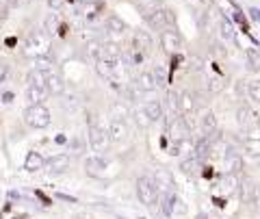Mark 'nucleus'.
<instances>
[{
  "label": "nucleus",
  "instance_id": "nucleus-1",
  "mask_svg": "<svg viewBox=\"0 0 260 219\" xmlns=\"http://www.w3.org/2000/svg\"><path fill=\"white\" fill-rule=\"evenodd\" d=\"M24 119H26V124L30 128L44 131V128L50 126L52 115H50V111H48V107H44V104H30V107L24 111Z\"/></svg>",
  "mask_w": 260,
  "mask_h": 219
},
{
  "label": "nucleus",
  "instance_id": "nucleus-2",
  "mask_svg": "<svg viewBox=\"0 0 260 219\" xmlns=\"http://www.w3.org/2000/svg\"><path fill=\"white\" fill-rule=\"evenodd\" d=\"M89 145L93 148V152H104L111 145L109 133L98 124V119H93V115H89Z\"/></svg>",
  "mask_w": 260,
  "mask_h": 219
},
{
  "label": "nucleus",
  "instance_id": "nucleus-3",
  "mask_svg": "<svg viewBox=\"0 0 260 219\" xmlns=\"http://www.w3.org/2000/svg\"><path fill=\"white\" fill-rule=\"evenodd\" d=\"M145 20H148V24L152 28L156 30H162V28H169L176 24V15L172 9H167V7H158L156 11H152L150 15H145Z\"/></svg>",
  "mask_w": 260,
  "mask_h": 219
},
{
  "label": "nucleus",
  "instance_id": "nucleus-4",
  "mask_svg": "<svg viewBox=\"0 0 260 219\" xmlns=\"http://www.w3.org/2000/svg\"><path fill=\"white\" fill-rule=\"evenodd\" d=\"M26 44H28V52L35 56H44L50 50V37H48L46 30H30Z\"/></svg>",
  "mask_w": 260,
  "mask_h": 219
},
{
  "label": "nucleus",
  "instance_id": "nucleus-5",
  "mask_svg": "<svg viewBox=\"0 0 260 219\" xmlns=\"http://www.w3.org/2000/svg\"><path fill=\"white\" fill-rule=\"evenodd\" d=\"M137 196H139L141 204L152 206L154 202H156V198H158V186L154 184V180H150V178L143 176V178L137 180Z\"/></svg>",
  "mask_w": 260,
  "mask_h": 219
},
{
  "label": "nucleus",
  "instance_id": "nucleus-6",
  "mask_svg": "<svg viewBox=\"0 0 260 219\" xmlns=\"http://www.w3.org/2000/svg\"><path fill=\"white\" fill-rule=\"evenodd\" d=\"M160 46H162V50L169 52V54H174L178 52L182 48V37L178 30H174V26H169V28H162L160 30Z\"/></svg>",
  "mask_w": 260,
  "mask_h": 219
},
{
  "label": "nucleus",
  "instance_id": "nucleus-7",
  "mask_svg": "<svg viewBox=\"0 0 260 219\" xmlns=\"http://www.w3.org/2000/svg\"><path fill=\"white\" fill-rule=\"evenodd\" d=\"M191 133V128L189 124H186V119L184 117H174L172 121H169V126H167V135H169V139L172 141H184L186 137H189Z\"/></svg>",
  "mask_w": 260,
  "mask_h": 219
},
{
  "label": "nucleus",
  "instance_id": "nucleus-8",
  "mask_svg": "<svg viewBox=\"0 0 260 219\" xmlns=\"http://www.w3.org/2000/svg\"><path fill=\"white\" fill-rule=\"evenodd\" d=\"M109 139L111 143H121V141H126V137H128V124H126V119H115V117H111V124H109Z\"/></svg>",
  "mask_w": 260,
  "mask_h": 219
},
{
  "label": "nucleus",
  "instance_id": "nucleus-9",
  "mask_svg": "<svg viewBox=\"0 0 260 219\" xmlns=\"http://www.w3.org/2000/svg\"><path fill=\"white\" fill-rule=\"evenodd\" d=\"M152 35L150 33H145V30H135V35H133V48L135 50H139L143 54H148L152 50Z\"/></svg>",
  "mask_w": 260,
  "mask_h": 219
},
{
  "label": "nucleus",
  "instance_id": "nucleus-10",
  "mask_svg": "<svg viewBox=\"0 0 260 219\" xmlns=\"http://www.w3.org/2000/svg\"><path fill=\"white\" fill-rule=\"evenodd\" d=\"M223 169H225V174H239L241 169H243L241 154L234 152V150H228L225 157H223Z\"/></svg>",
  "mask_w": 260,
  "mask_h": 219
},
{
  "label": "nucleus",
  "instance_id": "nucleus-11",
  "mask_svg": "<svg viewBox=\"0 0 260 219\" xmlns=\"http://www.w3.org/2000/svg\"><path fill=\"white\" fill-rule=\"evenodd\" d=\"M135 85H137V89L139 91H154L156 89V80H154V74L150 70H143V72H139L137 74V78H135Z\"/></svg>",
  "mask_w": 260,
  "mask_h": 219
},
{
  "label": "nucleus",
  "instance_id": "nucleus-12",
  "mask_svg": "<svg viewBox=\"0 0 260 219\" xmlns=\"http://www.w3.org/2000/svg\"><path fill=\"white\" fill-rule=\"evenodd\" d=\"M154 184L158 186V189H172L174 186V176H172V172L169 169H165V167H158V169H154Z\"/></svg>",
  "mask_w": 260,
  "mask_h": 219
},
{
  "label": "nucleus",
  "instance_id": "nucleus-13",
  "mask_svg": "<svg viewBox=\"0 0 260 219\" xmlns=\"http://www.w3.org/2000/svg\"><path fill=\"white\" fill-rule=\"evenodd\" d=\"M85 169L89 176H104V172H107V161H104L102 157H89L85 161Z\"/></svg>",
  "mask_w": 260,
  "mask_h": 219
},
{
  "label": "nucleus",
  "instance_id": "nucleus-14",
  "mask_svg": "<svg viewBox=\"0 0 260 219\" xmlns=\"http://www.w3.org/2000/svg\"><path fill=\"white\" fill-rule=\"evenodd\" d=\"M46 167H48V172L50 174H61V172H65V169L70 167V157L68 154H56V157L46 161Z\"/></svg>",
  "mask_w": 260,
  "mask_h": 219
},
{
  "label": "nucleus",
  "instance_id": "nucleus-15",
  "mask_svg": "<svg viewBox=\"0 0 260 219\" xmlns=\"http://www.w3.org/2000/svg\"><path fill=\"white\" fill-rule=\"evenodd\" d=\"M165 113L172 117L180 115V93L174 91V89H169L165 93Z\"/></svg>",
  "mask_w": 260,
  "mask_h": 219
},
{
  "label": "nucleus",
  "instance_id": "nucleus-16",
  "mask_svg": "<svg viewBox=\"0 0 260 219\" xmlns=\"http://www.w3.org/2000/svg\"><path fill=\"white\" fill-rule=\"evenodd\" d=\"M48 89L46 87H35V85H28L26 87V100L28 104H44L48 100Z\"/></svg>",
  "mask_w": 260,
  "mask_h": 219
},
{
  "label": "nucleus",
  "instance_id": "nucleus-17",
  "mask_svg": "<svg viewBox=\"0 0 260 219\" xmlns=\"http://www.w3.org/2000/svg\"><path fill=\"white\" fill-rule=\"evenodd\" d=\"M200 131H202V137H210L217 133V115L213 111H206L204 117L200 121Z\"/></svg>",
  "mask_w": 260,
  "mask_h": 219
},
{
  "label": "nucleus",
  "instance_id": "nucleus-18",
  "mask_svg": "<svg viewBox=\"0 0 260 219\" xmlns=\"http://www.w3.org/2000/svg\"><path fill=\"white\" fill-rule=\"evenodd\" d=\"M46 89H48V93H50V96H61L63 89H65L63 78L59 74H54V72H48V76H46Z\"/></svg>",
  "mask_w": 260,
  "mask_h": 219
},
{
  "label": "nucleus",
  "instance_id": "nucleus-19",
  "mask_svg": "<svg viewBox=\"0 0 260 219\" xmlns=\"http://www.w3.org/2000/svg\"><path fill=\"white\" fill-rule=\"evenodd\" d=\"M237 121H239V126H241V128L249 131V128L256 124V113L251 111L249 107H241V109L237 111Z\"/></svg>",
  "mask_w": 260,
  "mask_h": 219
},
{
  "label": "nucleus",
  "instance_id": "nucleus-20",
  "mask_svg": "<svg viewBox=\"0 0 260 219\" xmlns=\"http://www.w3.org/2000/svg\"><path fill=\"white\" fill-rule=\"evenodd\" d=\"M198 109V100L191 91H182L180 93V115H191Z\"/></svg>",
  "mask_w": 260,
  "mask_h": 219
},
{
  "label": "nucleus",
  "instance_id": "nucleus-21",
  "mask_svg": "<svg viewBox=\"0 0 260 219\" xmlns=\"http://www.w3.org/2000/svg\"><path fill=\"white\" fill-rule=\"evenodd\" d=\"M256 189H258V186L247 178V180L239 182V189H237V191L241 193V200L245 202V204H249V202H254V200H256Z\"/></svg>",
  "mask_w": 260,
  "mask_h": 219
},
{
  "label": "nucleus",
  "instance_id": "nucleus-22",
  "mask_svg": "<svg viewBox=\"0 0 260 219\" xmlns=\"http://www.w3.org/2000/svg\"><path fill=\"white\" fill-rule=\"evenodd\" d=\"M44 157L39 152H28L26 154V161H24V169L26 172H39V169H44Z\"/></svg>",
  "mask_w": 260,
  "mask_h": 219
},
{
  "label": "nucleus",
  "instance_id": "nucleus-23",
  "mask_svg": "<svg viewBox=\"0 0 260 219\" xmlns=\"http://www.w3.org/2000/svg\"><path fill=\"white\" fill-rule=\"evenodd\" d=\"M143 111H145V115H148L150 124H152V121H160V117H162V104H160L158 100L148 102V104L143 107Z\"/></svg>",
  "mask_w": 260,
  "mask_h": 219
},
{
  "label": "nucleus",
  "instance_id": "nucleus-24",
  "mask_svg": "<svg viewBox=\"0 0 260 219\" xmlns=\"http://www.w3.org/2000/svg\"><path fill=\"white\" fill-rule=\"evenodd\" d=\"M107 30L113 35H121L126 30V22L121 18H117V15H111V18L107 20Z\"/></svg>",
  "mask_w": 260,
  "mask_h": 219
},
{
  "label": "nucleus",
  "instance_id": "nucleus-25",
  "mask_svg": "<svg viewBox=\"0 0 260 219\" xmlns=\"http://www.w3.org/2000/svg\"><path fill=\"white\" fill-rule=\"evenodd\" d=\"M158 7H162V0H137V9L143 15H150L152 11H156Z\"/></svg>",
  "mask_w": 260,
  "mask_h": 219
},
{
  "label": "nucleus",
  "instance_id": "nucleus-26",
  "mask_svg": "<svg viewBox=\"0 0 260 219\" xmlns=\"http://www.w3.org/2000/svg\"><path fill=\"white\" fill-rule=\"evenodd\" d=\"M46 76H48V72L44 70H30V74H28V85H35V87H46Z\"/></svg>",
  "mask_w": 260,
  "mask_h": 219
},
{
  "label": "nucleus",
  "instance_id": "nucleus-27",
  "mask_svg": "<svg viewBox=\"0 0 260 219\" xmlns=\"http://www.w3.org/2000/svg\"><path fill=\"white\" fill-rule=\"evenodd\" d=\"M180 169L184 174H189V176H198L200 174V161L195 159V157H191V159H186V161H182V165H180Z\"/></svg>",
  "mask_w": 260,
  "mask_h": 219
},
{
  "label": "nucleus",
  "instance_id": "nucleus-28",
  "mask_svg": "<svg viewBox=\"0 0 260 219\" xmlns=\"http://www.w3.org/2000/svg\"><path fill=\"white\" fill-rule=\"evenodd\" d=\"M221 186H223L225 193H234V191H237L239 189V178H237V174H225L223 180H221Z\"/></svg>",
  "mask_w": 260,
  "mask_h": 219
},
{
  "label": "nucleus",
  "instance_id": "nucleus-29",
  "mask_svg": "<svg viewBox=\"0 0 260 219\" xmlns=\"http://www.w3.org/2000/svg\"><path fill=\"white\" fill-rule=\"evenodd\" d=\"M247 98L260 104V80H249L247 83Z\"/></svg>",
  "mask_w": 260,
  "mask_h": 219
},
{
  "label": "nucleus",
  "instance_id": "nucleus-30",
  "mask_svg": "<svg viewBox=\"0 0 260 219\" xmlns=\"http://www.w3.org/2000/svg\"><path fill=\"white\" fill-rule=\"evenodd\" d=\"M247 68L251 72H260V52L254 50V48L247 50Z\"/></svg>",
  "mask_w": 260,
  "mask_h": 219
},
{
  "label": "nucleus",
  "instance_id": "nucleus-31",
  "mask_svg": "<svg viewBox=\"0 0 260 219\" xmlns=\"http://www.w3.org/2000/svg\"><path fill=\"white\" fill-rule=\"evenodd\" d=\"M152 74H154V80H156V87H165V83H167V72H165V68L156 66V68L152 70Z\"/></svg>",
  "mask_w": 260,
  "mask_h": 219
},
{
  "label": "nucleus",
  "instance_id": "nucleus-32",
  "mask_svg": "<svg viewBox=\"0 0 260 219\" xmlns=\"http://www.w3.org/2000/svg\"><path fill=\"white\" fill-rule=\"evenodd\" d=\"M135 121H137V126H139L141 131H145V128L150 126V119H148V115H145L143 109H137L135 111Z\"/></svg>",
  "mask_w": 260,
  "mask_h": 219
},
{
  "label": "nucleus",
  "instance_id": "nucleus-33",
  "mask_svg": "<svg viewBox=\"0 0 260 219\" xmlns=\"http://www.w3.org/2000/svg\"><path fill=\"white\" fill-rule=\"evenodd\" d=\"M44 30H46V33H56V30H59V15L52 13L50 18L46 20V24H44Z\"/></svg>",
  "mask_w": 260,
  "mask_h": 219
},
{
  "label": "nucleus",
  "instance_id": "nucleus-34",
  "mask_svg": "<svg viewBox=\"0 0 260 219\" xmlns=\"http://www.w3.org/2000/svg\"><path fill=\"white\" fill-rule=\"evenodd\" d=\"M223 87H225V83H223L221 78H210V80H208V91H210V93H219Z\"/></svg>",
  "mask_w": 260,
  "mask_h": 219
},
{
  "label": "nucleus",
  "instance_id": "nucleus-35",
  "mask_svg": "<svg viewBox=\"0 0 260 219\" xmlns=\"http://www.w3.org/2000/svg\"><path fill=\"white\" fill-rule=\"evenodd\" d=\"M174 204H176L174 208H176V213H178V215H184V213H186V206H184V202H180V200H176V202H174Z\"/></svg>",
  "mask_w": 260,
  "mask_h": 219
},
{
  "label": "nucleus",
  "instance_id": "nucleus-36",
  "mask_svg": "<svg viewBox=\"0 0 260 219\" xmlns=\"http://www.w3.org/2000/svg\"><path fill=\"white\" fill-rule=\"evenodd\" d=\"M221 28H223V35H225V37H232V28H230V24H228V22H221Z\"/></svg>",
  "mask_w": 260,
  "mask_h": 219
},
{
  "label": "nucleus",
  "instance_id": "nucleus-37",
  "mask_svg": "<svg viewBox=\"0 0 260 219\" xmlns=\"http://www.w3.org/2000/svg\"><path fill=\"white\" fill-rule=\"evenodd\" d=\"M7 72H9V68H7V63L0 61V80H3V78L7 76Z\"/></svg>",
  "mask_w": 260,
  "mask_h": 219
},
{
  "label": "nucleus",
  "instance_id": "nucleus-38",
  "mask_svg": "<svg viewBox=\"0 0 260 219\" xmlns=\"http://www.w3.org/2000/svg\"><path fill=\"white\" fill-rule=\"evenodd\" d=\"M48 5H50V7H52V9H61L63 0H48Z\"/></svg>",
  "mask_w": 260,
  "mask_h": 219
},
{
  "label": "nucleus",
  "instance_id": "nucleus-39",
  "mask_svg": "<svg viewBox=\"0 0 260 219\" xmlns=\"http://www.w3.org/2000/svg\"><path fill=\"white\" fill-rule=\"evenodd\" d=\"M26 3H28V0H9V5H11V7H24Z\"/></svg>",
  "mask_w": 260,
  "mask_h": 219
},
{
  "label": "nucleus",
  "instance_id": "nucleus-40",
  "mask_svg": "<svg viewBox=\"0 0 260 219\" xmlns=\"http://www.w3.org/2000/svg\"><path fill=\"white\" fill-rule=\"evenodd\" d=\"M13 100V93H5L3 96V102H11Z\"/></svg>",
  "mask_w": 260,
  "mask_h": 219
},
{
  "label": "nucleus",
  "instance_id": "nucleus-41",
  "mask_svg": "<svg viewBox=\"0 0 260 219\" xmlns=\"http://www.w3.org/2000/svg\"><path fill=\"white\" fill-rule=\"evenodd\" d=\"M195 219H208V217H206L204 213H202V215H198V217H195Z\"/></svg>",
  "mask_w": 260,
  "mask_h": 219
}]
</instances>
